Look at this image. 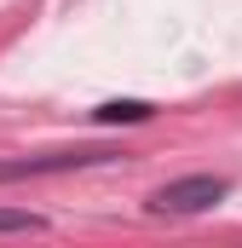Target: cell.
<instances>
[{"label":"cell","mask_w":242,"mask_h":248,"mask_svg":"<svg viewBox=\"0 0 242 248\" xmlns=\"http://www.w3.org/2000/svg\"><path fill=\"white\" fill-rule=\"evenodd\" d=\"M231 196V179H219V173H184V179H167V185L150 190V214H208V208H219Z\"/></svg>","instance_id":"cell-1"},{"label":"cell","mask_w":242,"mask_h":248,"mask_svg":"<svg viewBox=\"0 0 242 248\" xmlns=\"http://www.w3.org/2000/svg\"><path fill=\"white\" fill-rule=\"evenodd\" d=\"M0 231H6V237H41V231H46V214H29V208H0Z\"/></svg>","instance_id":"cell-4"},{"label":"cell","mask_w":242,"mask_h":248,"mask_svg":"<svg viewBox=\"0 0 242 248\" xmlns=\"http://www.w3.org/2000/svg\"><path fill=\"white\" fill-rule=\"evenodd\" d=\"M150 116H156V104H144V98H104V104H98V110H92V122L98 127H138V122H150Z\"/></svg>","instance_id":"cell-3"},{"label":"cell","mask_w":242,"mask_h":248,"mask_svg":"<svg viewBox=\"0 0 242 248\" xmlns=\"http://www.w3.org/2000/svg\"><path fill=\"white\" fill-rule=\"evenodd\" d=\"M116 150H52V156H23V162H0V185L6 179H35V173H69V168H98Z\"/></svg>","instance_id":"cell-2"}]
</instances>
